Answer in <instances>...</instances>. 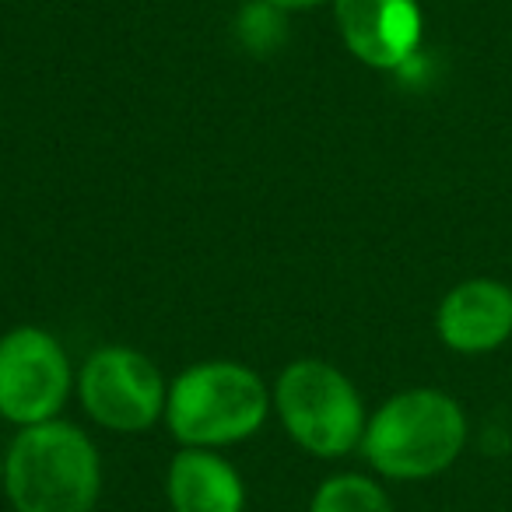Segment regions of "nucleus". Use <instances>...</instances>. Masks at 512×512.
I'll list each match as a JSON object with an SVG mask.
<instances>
[{
  "instance_id": "obj_1",
  "label": "nucleus",
  "mask_w": 512,
  "mask_h": 512,
  "mask_svg": "<svg viewBox=\"0 0 512 512\" xmlns=\"http://www.w3.org/2000/svg\"><path fill=\"white\" fill-rule=\"evenodd\" d=\"M4 488L15 512H92L102 488L99 453L67 421L29 425L4 453Z\"/></svg>"
},
{
  "instance_id": "obj_2",
  "label": "nucleus",
  "mask_w": 512,
  "mask_h": 512,
  "mask_svg": "<svg viewBox=\"0 0 512 512\" xmlns=\"http://www.w3.org/2000/svg\"><path fill=\"white\" fill-rule=\"evenodd\" d=\"M467 442V418L442 390H404L369 418L362 453L383 477L421 481L435 477L460 456Z\"/></svg>"
},
{
  "instance_id": "obj_3",
  "label": "nucleus",
  "mask_w": 512,
  "mask_h": 512,
  "mask_svg": "<svg viewBox=\"0 0 512 512\" xmlns=\"http://www.w3.org/2000/svg\"><path fill=\"white\" fill-rule=\"evenodd\" d=\"M271 393L239 362H200L179 372L165 397V421L183 446L218 449L260 432Z\"/></svg>"
},
{
  "instance_id": "obj_4",
  "label": "nucleus",
  "mask_w": 512,
  "mask_h": 512,
  "mask_svg": "<svg viewBox=\"0 0 512 512\" xmlns=\"http://www.w3.org/2000/svg\"><path fill=\"white\" fill-rule=\"evenodd\" d=\"M274 404H278L288 435L306 453L334 460L362 446L365 425H369L362 397L355 383L330 362H320V358L292 362L278 376Z\"/></svg>"
},
{
  "instance_id": "obj_5",
  "label": "nucleus",
  "mask_w": 512,
  "mask_h": 512,
  "mask_svg": "<svg viewBox=\"0 0 512 512\" xmlns=\"http://www.w3.org/2000/svg\"><path fill=\"white\" fill-rule=\"evenodd\" d=\"M71 393V362L53 334L18 327L0 337V418L11 425L53 421Z\"/></svg>"
},
{
  "instance_id": "obj_6",
  "label": "nucleus",
  "mask_w": 512,
  "mask_h": 512,
  "mask_svg": "<svg viewBox=\"0 0 512 512\" xmlns=\"http://www.w3.org/2000/svg\"><path fill=\"white\" fill-rule=\"evenodd\" d=\"M81 404L109 432H148L165 414V379L134 348H102L81 369Z\"/></svg>"
},
{
  "instance_id": "obj_7",
  "label": "nucleus",
  "mask_w": 512,
  "mask_h": 512,
  "mask_svg": "<svg viewBox=\"0 0 512 512\" xmlns=\"http://www.w3.org/2000/svg\"><path fill=\"white\" fill-rule=\"evenodd\" d=\"M334 18L351 57L376 71H397L421 43L418 0H334Z\"/></svg>"
},
{
  "instance_id": "obj_8",
  "label": "nucleus",
  "mask_w": 512,
  "mask_h": 512,
  "mask_svg": "<svg viewBox=\"0 0 512 512\" xmlns=\"http://www.w3.org/2000/svg\"><path fill=\"white\" fill-rule=\"evenodd\" d=\"M442 344L460 355H484L512 337V288L491 278H470L442 299L435 316Z\"/></svg>"
},
{
  "instance_id": "obj_9",
  "label": "nucleus",
  "mask_w": 512,
  "mask_h": 512,
  "mask_svg": "<svg viewBox=\"0 0 512 512\" xmlns=\"http://www.w3.org/2000/svg\"><path fill=\"white\" fill-rule=\"evenodd\" d=\"M165 491L176 512H242L246 505V488L232 463L197 446L172 456Z\"/></svg>"
},
{
  "instance_id": "obj_10",
  "label": "nucleus",
  "mask_w": 512,
  "mask_h": 512,
  "mask_svg": "<svg viewBox=\"0 0 512 512\" xmlns=\"http://www.w3.org/2000/svg\"><path fill=\"white\" fill-rule=\"evenodd\" d=\"M309 512H393L390 495L362 474H337L316 488Z\"/></svg>"
},
{
  "instance_id": "obj_11",
  "label": "nucleus",
  "mask_w": 512,
  "mask_h": 512,
  "mask_svg": "<svg viewBox=\"0 0 512 512\" xmlns=\"http://www.w3.org/2000/svg\"><path fill=\"white\" fill-rule=\"evenodd\" d=\"M239 39L246 50L253 53H267L281 43V29H285V11H278L267 0H253V4H242L239 11Z\"/></svg>"
},
{
  "instance_id": "obj_12",
  "label": "nucleus",
  "mask_w": 512,
  "mask_h": 512,
  "mask_svg": "<svg viewBox=\"0 0 512 512\" xmlns=\"http://www.w3.org/2000/svg\"><path fill=\"white\" fill-rule=\"evenodd\" d=\"M267 4H274L278 11H309V8H320V4H327V0H267Z\"/></svg>"
},
{
  "instance_id": "obj_13",
  "label": "nucleus",
  "mask_w": 512,
  "mask_h": 512,
  "mask_svg": "<svg viewBox=\"0 0 512 512\" xmlns=\"http://www.w3.org/2000/svg\"><path fill=\"white\" fill-rule=\"evenodd\" d=\"M0 484H4V453H0Z\"/></svg>"
}]
</instances>
